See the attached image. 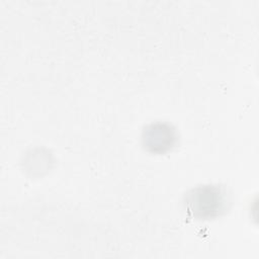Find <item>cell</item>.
Segmentation results:
<instances>
[{"instance_id":"cell-1","label":"cell","mask_w":259,"mask_h":259,"mask_svg":"<svg viewBox=\"0 0 259 259\" xmlns=\"http://www.w3.org/2000/svg\"><path fill=\"white\" fill-rule=\"evenodd\" d=\"M187 210L200 219L221 214L227 205L225 192L218 186L203 185L193 188L186 197Z\"/></svg>"},{"instance_id":"cell-2","label":"cell","mask_w":259,"mask_h":259,"mask_svg":"<svg viewBox=\"0 0 259 259\" xmlns=\"http://www.w3.org/2000/svg\"><path fill=\"white\" fill-rule=\"evenodd\" d=\"M177 141L175 128L165 122H155L143 130L142 143L152 153H165L174 147Z\"/></svg>"}]
</instances>
